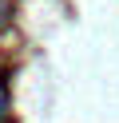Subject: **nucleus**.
<instances>
[{"instance_id": "obj_1", "label": "nucleus", "mask_w": 119, "mask_h": 123, "mask_svg": "<svg viewBox=\"0 0 119 123\" xmlns=\"http://www.w3.org/2000/svg\"><path fill=\"white\" fill-rule=\"evenodd\" d=\"M8 20V0H0V24Z\"/></svg>"}]
</instances>
